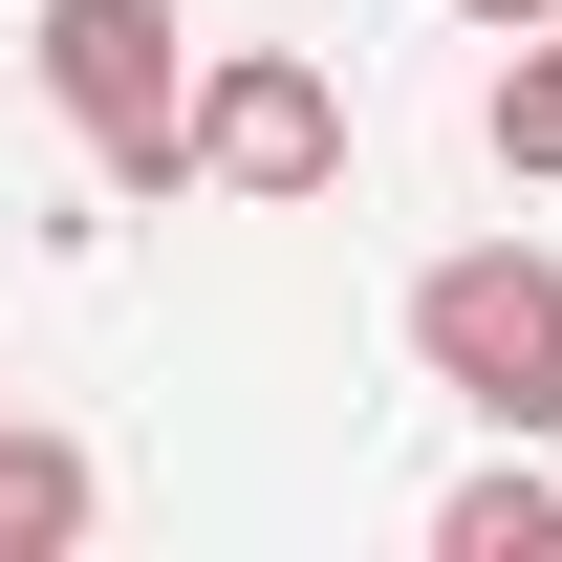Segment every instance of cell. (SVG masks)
<instances>
[{"mask_svg":"<svg viewBox=\"0 0 562 562\" xmlns=\"http://www.w3.org/2000/svg\"><path fill=\"white\" fill-rule=\"evenodd\" d=\"M44 109L87 131V173L109 195H195V22L173 0H44Z\"/></svg>","mask_w":562,"mask_h":562,"instance_id":"cell-1","label":"cell"},{"mask_svg":"<svg viewBox=\"0 0 562 562\" xmlns=\"http://www.w3.org/2000/svg\"><path fill=\"white\" fill-rule=\"evenodd\" d=\"M432 562H562V454L541 432H497L476 476L432 497Z\"/></svg>","mask_w":562,"mask_h":562,"instance_id":"cell-4","label":"cell"},{"mask_svg":"<svg viewBox=\"0 0 562 562\" xmlns=\"http://www.w3.org/2000/svg\"><path fill=\"white\" fill-rule=\"evenodd\" d=\"M454 22H476V44H519V22H562V0H454Z\"/></svg>","mask_w":562,"mask_h":562,"instance_id":"cell-7","label":"cell"},{"mask_svg":"<svg viewBox=\"0 0 562 562\" xmlns=\"http://www.w3.org/2000/svg\"><path fill=\"white\" fill-rule=\"evenodd\" d=\"M87 497H109V476H87L66 432H22V412H0V562H44V541H87Z\"/></svg>","mask_w":562,"mask_h":562,"instance_id":"cell-6","label":"cell"},{"mask_svg":"<svg viewBox=\"0 0 562 562\" xmlns=\"http://www.w3.org/2000/svg\"><path fill=\"white\" fill-rule=\"evenodd\" d=\"M476 151L519 173V195H562V22H519V44H497V87H476Z\"/></svg>","mask_w":562,"mask_h":562,"instance_id":"cell-5","label":"cell"},{"mask_svg":"<svg viewBox=\"0 0 562 562\" xmlns=\"http://www.w3.org/2000/svg\"><path fill=\"white\" fill-rule=\"evenodd\" d=\"M195 195H238V216L347 195V87L303 44H195Z\"/></svg>","mask_w":562,"mask_h":562,"instance_id":"cell-3","label":"cell"},{"mask_svg":"<svg viewBox=\"0 0 562 562\" xmlns=\"http://www.w3.org/2000/svg\"><path fill=\"white\" fill-rule=\"evenodd\" d=\"M412 368L476 432H562V260L541 238H454V260L412 281Z\"/></svg>","mask_w":562,"mask_h":562,"instance_id":"cell-2","label":"cell"}]
</instances>
